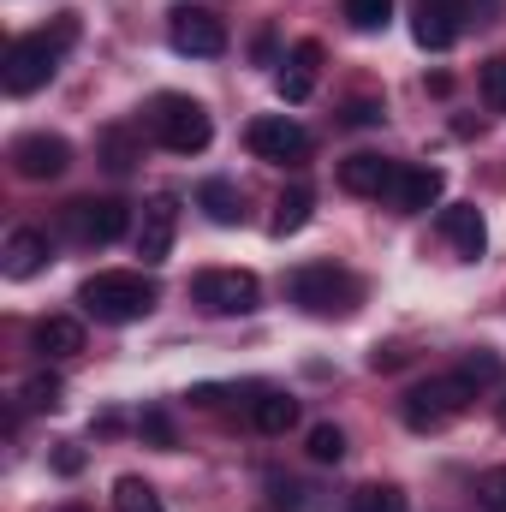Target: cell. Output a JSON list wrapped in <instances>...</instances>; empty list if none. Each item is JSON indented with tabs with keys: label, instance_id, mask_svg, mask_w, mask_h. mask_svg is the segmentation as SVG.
Listing matches in <instances>:
<instances>
[{
	"label": "cell",
	"instance_id": "obj_1",
	"mask_svg": "<svg viewBox=\"0 0 506 512\" xmlns=\"http://www.w3.org/2000/svg\"><path fill=\"white\" fill-rule=\"evenodd\" d=\"M72 42H78V18H72V12L54 18V30H30V36H18V42L6 48V72H0V84H6L12 96L42 90V84L60 72V60H66Z\"/></svg>",
	"mask_w": 506,
	"mask_h": 512
},
{
	"label": "cell",
	"instance_id": "obj_2",
	"mask_svg": "<svg viewBox=\"0 0 506 512\" xmlns=\"http://www.w3.org/2000/svg\"><path fill=\"white\" fill-rule=\"evenodd\" d=\"M78 304H84L96 322L126 328V322H143V316L161 304V286H155L149 274H137V268H102V274H90V280H84Z\"/></svg>",
	"mask_w": 506,
	"mask_h": 512
},
{
	"label": "cell",
	"instance_id": "obj_3",
	"mask_svg": "<svg viewBox=\"0 0 506 512\" xmlns=\"http://www.w3.org/2000/svg\"><path fill=\"white\" fill-rule=\"evenodd\" d=\"M286 298L304 316H352L364 304V280L346 274V268H334V262H304V268H292Z\"/></svg>",
	"mask_w": 506,
	"mask_h": 512
},
{
	"label": "cell",
	"instance_id": "obj_4",
	"mask_svg": "<svg viewBox=\"0 0 506 512\" xmlns=\"http://www.w3.org/2000/svg\"><path fill=\"white\" fill-rule=\"evenodd\" d=\"M471 399H477V387L453 370V376H429V382L411 387V393H405V405H399V417H405L417 435H435V429H447L453 417H465V405H471Z\"/></svg>",
	"mask_w": 506,
	"mask_h": 512
},
{
	"label": "cell",
	"instance_id": "obj_5",
	"mask_svg": "<svg viewBox=\"0 0 506 512\" xmlns=\"http://www.w3.org/2000/svg\"><path fill=\"white\" fill-rule=\"evenodd\" d=\"M149 131H155V143L173 149V155H203L209 137H215V120H209V108L191 102V96H155V102H149Z\"/></svg>",
	"mask_w": 506,
	"mask_h": 512
},
{
	"label": "cell",
	"instance_id": "obj_6",
	"mask_svg": "<svg viewBox=\"0 0 506 512\" xmlns=\"http://www.w3.org/2000/svg\"><path fill=\"white\" fill-rule=\"evenodd\" d=\"M60 227H66L78 245H114L131 227V209L120 197H78V203L60 209Z\"/></svg>",
	"mask_w": 506,
	"mask_h": 512
},
{
	"label": "cell",
	"instance_id": "obj_7",
	"mask_svg": "<svg viewBox=\"0 0 506 512\" xmlns=\"http://www.w3.org/2000/svg\"><path fill=\"white\" fill-rule=\"evenodd\" d=\"M245 143H251L256 161H274V167H298V161H310V131L298 126V120H286V114H262L245 126Z\"/></svg>",
	"mask_w": 506,
	"mask_h": 512
},
{
	"label": "cell",
	"instance_id": "obj_8",
	"mask_svg": "<svg viewBox=\"0 0 506 512\" xmlns=\"http://www.w3.org/2000/svg\"><path fill=\"white\" fill-rule=\"evenodd\" d=\"M167 42L191 60H215V54H227V24L209 6H173L167 12Z\"/></svg>",
	"mask_w": 506,
	"mask_h": 512
},
{
	"label": "cell",
	"instance_id": "obj_9",
	"mask_svg": "<svg viewBox=\"0 0 506 512\" xmlns=\"http://www.w3.org/2000/svg\"><path fill=\"white\" fill-rule=\"evenodd\" d=\"M191 292H197V304L209 316H251L256 298H262L256 274H245V268H209V274H197Z\"/></svg>",
	"mask_w": 506,
	"mask_h": 512
},
{
	"label": "cell",
	"instance_id": "obj_10",
	"mask_svg": "<svg viewBox=\"0 0 506 512\" xmlns=\"http://www.w3.org/2000/svg\"><path fill=\"white\" fill-rule=\"evenodd\" d=\"M66 167H72V143L54 137V131H30V137L12 143V173L30 179V185H48V179H60Z\"/></svg>",
	"mask_w": 506,
	"mask_h": 512
},
{
	"label": "cell",
	"instance_id": "obj_11",
	"mask_svg": "<svg viewBox=\"0 0 506 512\" xmlns=\"http://www.w3.org/2000/svg\"><path fill=\"white\" fill-rule=\"evenodd\" d=\"M173 233H179V203H173V197L143 203V221H137V256H143L149 268L167 262V256H173Z\"/></svg>",
	"mask_w": 506,
	"mask_h": 512
},
{
	"label": "cell",
	"instance_id": "obj_12",
	"mask_svg": "<svg viewBox=\"0 0 506 512\" xmlns=\"http://www.w3.org/2000/svg\"><path fill=\"white\" fill-rule=\"evenodd\" d=\"M340 185H346L352 197H393V185H399V161L358 149V155L340 161Z\"/></svg>",
	"mask_w": 506,
	"mask_h": 512
},
{
	"label": "cell",
	"instance_id": "obj_13",
	"mask_svg": "<svg viewBox=\"0 0 506 512\" xmlns=\"http://www.w3.org/2000/svg\"><path fill=\"white\" fill-rule=\"evenodd\" d=\"M48 256H54V245H48L42 227H12L6 233V251H0V274L6 280H30V274L48 268Z\"/></svg>",
	"mask_w": 506,
	"mask_h": 512
},
{
	"label": "cell",
	"instance_id": "obj_14",
	"mask_svg": "<svg viewBox=\"0 0 506 512\" xmlns=\"http://www.w3.org/2000/svg\"><path fill=\"white\" fill-rule=\"evenodd\" d=\"M441 239L465 256V262H477V256H483V245H489L483 209H477V203H447V209H441Z\"/></svg>",
	"mask_w": 506,
	"mask_h": 512
},
{
	"label": "cell",
	"instance_id": "obj_15",
	"mask_svg": "<svg viewBox=\"0 0 506 512\" xmlns=\"http://www.w3.org/2000/svg\"><path fill=\"white\" fill-rule=\"evenodd\" d=\"M441 191H447L441 167H399L393 203H399V215H423V209H435V203H441Z\"/></svg>",
	"mask_w": 506,
	"mask_h": 512
},
{
	"label": "cell",
	"instance_id": "obj_16",
	"mask_svg": "<svg viewBox=\"0 0 506 512\" xmlns=\"http://www.w3.org/2000/svg\"><path fill=\"white\" fill-rule=\"evenodd\" d=\"M316 66H322V42H298L292 60H286V72L274 78L280 102H310V90H316Z\"/></svg>",
	"mask_w": 506,
	"mask_h": 512
},
{
	"label": "cell",
	"instance_id": "obj_17",
	"mask_svg": "<svg viewBox=\"0 0 506 512\" xmlns=\"http://www.w3.org/2000/svg\"><path fill=\"white\" fill-rule=\"evenodd\" d=\"M30 346H36L42 358H78V352H84V322H78V316H42V322L30 328Z\"/></svg>",
	"mask_w": 506,
	"mask_h": 512
},
{
	"label": "cell",
	"instance_id": "obj_18",
	"mask_svg": "<svg viewBox=\"0 0 506 512\" xmlns=\"http://www.w3.org/2000/svg\"><path fill=\"white\" fill-rule=\"evenodd\" d=\"M310 209H316V191H310V185H286V191H280V203H274V221H268V233H274V239H292V233H304Z\"/></svg>",
	"mask_w": 506,
	"mask_h": 512
},
{
	"label": "cell",
	"instance_id": "obj_19",
	"mask_svg": "<svg viewBox=\"0 0 506 512\" xmlns=\"http://www.w3.org/2000/svg\"><path fill=\"white\" fill-rule=\"evenodd\" d=\"M251 423H256V435H286L292 423H298V399L292 393H256L251 399Z\"/></svg>",
	"mask_w": 506,
	"mask_h": 512
},
{
	"label": "cell",
	"instance_id": "obj_20",
	"mask_svg": "<svg viewBox=\"0 0 506 512\" xmlns=\"http://www.w3.org/2000/svg\"><path fill=\"white\" fill-rule=\"evenodd\" d=\"M411 36H417V48H453V36H459V6H423L417 24H411Z\"/></svg>",
	"mask_w": 506,
	"mask_h": 512
},
{
	"label": "cell",
	"instance_id": "obj_21",
	"mask_svg": "<svg viewBox=\"0 0 506 512\" xmlns=\"http://www.w3.org/2000/svg\"><path fill=\"white\" fill-rule=\"evenodd\" d=\"M197 203L209 209V221H215V227H239V221H245V197H239V185H227V179L197 185Z\"/></svg>",
	"mask_w": 506,
	"mask_h": 512
},
{
	"label": "cell",
	"instance_id": "obj_22",
	"mask_svg": "<svg viewBox=\"0 0 506 512\" xmlns=\"http://www.w3.org/2000/svg\"><path fill=\"white\" fill-rule=\"evenodd\" d=\"M459 376H465V382L477 387V393H483V387H495L506 376L501 370V352H489V346H477V352H465V364H459Z\"/></svg>",
	"mask_w": 506,
	"mask_h": 512
},
{
	"label": "cell",
	"instance_id": "obj_23",
	"mask_svg": "<svg viewBox=\"0 0 506 512\" xmlns=\"http://www.w3.org/2000/svg\"><path fill=\"white\" fill-rule=\"evenodd\" d=\"M304 453H310L316 465H340V459H346V429H340V423H316Z\"/></svg>",
	"mask_w": 506,
	"mask_h": 512
},
{
	"label": "cell",
	"instance_id": "obj_24",
	"mask_svg": "<svg viewBox=\"0 0 506 512\" xmlns=\"http://www.w3.org/2000/svg\"><path fill=\"white\" fill-rule=\"evenodd\" d=\"M114 512H161V495L143 477H120L114 483Z\"/></svg>",
	"mask_w": 506,
	"mask_h": 512
},
{
	"label": "cell",
	"instance_id": "obj_25",
	"mask_svg": "<svg viewBox=\"0 0 506 512\" xmlns=\"http://www.w3.org/2000/svg\"><path fill=\"white\" fill-rule=\"evenodd\" d=\"M346 512H405V495H399L393 483H364V489L346 501Z\"/></svg>",
	"mask_w": 506,
	"mask_h": 512
},
{
	"label": "cell",
	"instance_id": "obj_26",
	"mask_svg": "<svg viewBox=\"0 0 506 512\" xmlns=\"http://www.w3.org/2000/svg\"><path fill=\"white\" fill-rule=\"evenodd\" d=\"M102 161H108V173H131L137 167V137L126 126L102 131Z\"/></svg>",
	"mask_w": 506,
	"mask_h": 512
},
{
	"label": "cell",
	"instance_id": "obj_27",
	"mask_svg": "<svg viewBox=\"0 0 506 512\" xmlns=\"http://www.w3.org/2000/svg\"><path fill=\"white\" fill-rule=\"evenodd\" d=\"M340 12H346L352 30H381V24L393 18V0H346Z\"/></svg>",
	"mask_w": 506,
	"mask_h": 512
},
{
	"label": "cell",
	"instance_id": "obj_28",
	"mask_svg": "<svg viewBox=\"0 0 506 512\" xmlns=\"http://www.w3.org/2000/svg\"><path fill=\"white\" fill-rule=\"evenodd\" d=\"M477 84H483V102H489L495 114H506V54H495V60H483Z\"/></svg>",
	"mask_w": 506,
	"mask_h": 512
},
{
	"label": "cell",
	"instance_id": "obj_29",
	"mask_svg": "<svg viewBox=\"0 0 506 512\" xmlns=\"http://www.w3.org/2000/svg\"><path fill=\"white\" fill-rule=\"evenodd\" d=\"M60 399H66V382H60V376H30V382H24V405H30V411H54Z\"/></svg>",
	"mask_w": 506,
	"mask_h": 512
},
{
	"label": "cell",
	"instance_id": "obj_30",
	"mask_svg": "<svg viewBox=\"0 0 506 512\" xmlns=\"http://www.w3.org/2000/svg\"><path fill=\"white\" fill-rule=\"evenodd\" d=\"M477 501H483L489 512H506V465H495V471L477 477Z\"/></svg>",
	"mask_w": 506,
	"mask_h": 512
},
{
	"label": "cell",
	"instance_id": "obj_31",
	"mask_svg": "<svg viewBox=\"0 0 506 512\" xmlns=\"http://www.w3.org/2000/svg\"><path fill=\"white\" fill-rule=\"evenodd\" d=\"M137 435H143L149 447H173V423H167V411H155V405H149V411L137 417Z\"/></svg>",
	"mask_w": 506,
	"mask_h": 512
},
{
	"label": "cell",
	"instance_id": "obj_32",
	"mask_svg": "<svg viewBox=\"0 0 506 512\" xmlns=\"http://www.w3.org/2000/svg\"><path fill=\"white\" fill-rule=\"evenodd\" d=\"M346 120H352V126H376V120H387V108H381V102H370V96H358V102L346 108Z\"/></svg>",
	"mask_w": 506,
	"mask_h": 512
},
{
	"label": "cell",
	"instance_id": "obj_33",
	"mask_svg": "<svg viewBox=\"0 0 506 512\" xmlns=\"http://www.w3.org/2000/svg\"><path fill=\"white\" fill-rule=\"evenodd\" d=\"M405 358H411L405 346H376V352H370V370H399Z\"/></svg>",
	"mask_w": 506,
	"mask_h": 512
},
{
	"label": "cell",
	"instance_id": "obj_34",
	"mask_svg": "<svg viewBox=\"0 0 506 512\" xmlns=\"http://www.w3.org/2000/svg\"><path fill=\"white\" fill-rule=\"evenodd\" d=\"M54 471H60V477H78V471H84V447H60V453H54Z\"/></svg>",
	"mask_w": 506,
	"mask_h": 512
},
{
	"label": "cell",
	"instance_id": "obj_35",
	"mask_svg": "<svg viewBox=\"0 0 506 512\" xmlns=\"http://www.w3.org/2000/svg\"><path fill=\"white\" fill-rule=\"evenodd\" d=\"M423 6H459V0H423Z\"/></svg>",
	"mask_w": 506,
	"mask_h": 512
},
{
	"label": "cell",
	"instance_id": "obj_36",
	"mask_svg": "<svg viewBox=\"0 0 506 512\" xmlns=\"http://www.w3.org/2000/svg\"><path fill=\"white\" fill-rule=\"evenodd\" d=\"M60 512H90V507H60Z\"/></svg>",
	"mask_w": 506,
	"mask_h": 512
},
{
	"label": "cell",
	"instance_id": "obj_37",
	"mask_svg": "<svg viewBox=\"0 0 506 512\" xmlns=\"http://www.w3.org/2000/svg\"><path fill=\"white\" fill-rule=\"evenodd\" d=\"M501 423H506V399H501Z\"/></svg>",
	"mask_w": 506,
	"mask_h": 512
}]
</instances>
